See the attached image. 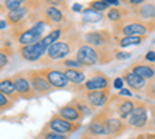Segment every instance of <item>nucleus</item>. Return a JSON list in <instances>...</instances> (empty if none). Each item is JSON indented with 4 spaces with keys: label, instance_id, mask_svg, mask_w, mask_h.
Wrapping results in <instances>:
<instances>
[{
    "label": "nucleus",
    "instance_id": "nucleus-46",
    "mask_svg": "<svg viewBox=\"0 0 155 139\" xmlns=\"http://www.w3.org/2000/svg\"><path fill=\"white\" fill-rule=\"evenodd\" d=\"M81 139H96L95 136H84V137H81Z\"/></svg>",
    "mask_w": 155,
    "mask_h": 139
},
{
    "label": "nucleus",
    "instance_id": "nucleus-22",
    "mask_svg": "<svg viewBox=\"0 0 155 139\" xmlns=\"http://www.w3.org/2000/svg\"><path fill=\"white\" fill-rule=\"evenodd\" d=\"M135 102L130 99H127V100H121V102L118 104V115H120V119H129V116L132 115V111L135 110Z\"/></svg>",
    "mask_w": 155,
    "mask_h": 139
},
{
    "label": "nucleus",
    "instance_id": "nucleus-18",
    "mask_svg": "<svg viewBox=\"0 0 155 139\" xmlns=\"http://www.w3.org/2000/svg\"><path fill=\"white\" fill-rule=\"evenodd\" d=\"M16 40H17V43L20 46H27V45L39 42L41 39H39V37L31 31V28H28V30H22L19 34H16Z\"/></svg>",
    "mask_w": 155,
    "mask_h": 139
},
{
    "label": "nucleus",
    "instance_id": "nucleus-24",
    "mask_svg": "<svg viewBox=\"0 0 155 139\" xmlns=\"http://www.w3.org/2000/svg\"><path fill=\"white\" fill-rule=\"evenodd\" d=\"M137 12L141 19H153L155 17V5L153 3H143L137 9Z\"/></svg>",
    "mask_w": 155,
    "mask_h": 139
},
{
    "label": "nucleus",
    "instance_id": "nucleus-21",
    "mask_svg": "<svg viewBox=\"0 0 155 139\" xmlns=\"http://www.w3.org/2000/svg\"><path fill=\"white\" fill-rule=\"evenodd\" d=\"M106 121V125H107V130H109V134L112 136H116V134H121L126 128V125L121 119L118 118H107L104 119Z\"/></svg>",
    "mask_w": 155,
    "mask_h": 139
},
{
    "label": "nucleus",
    "instance_id": "nucleus-30",
    "mask_svg": "<svg viewBox=\"0 0 155 139\" xmlns=\"http://www.w3.org/2000/svg\"><path fill=\"white\" fill-rule=\"evenodd\" d=\"M12 105H14V100H11L9 97H6L5 94L0 93V113H2V111H6V110H9Z\"/></svg>",
    "mask_w": 155,
    "mask_h": 139
},
{
    "label": "nucleus",
    "instance_id": "nucleus-35",
    "mask_svg": "<svg viewBox=\"0 0 155 139\" xmlns=\"http://www.w3.org/2000/svg\"><path fill=\"white\" fill-rule=\"evenodd\" d=\"M74 107H76V110L81 113V116H88V115H92V110H90L88 107H85L84 104H81V102H74Z\"/></svg>",
    "mask_w": 155,
    "mask_h": 139
},
{
    "label": "nucleus",
    "instance_id": "nucleus-48",
    "mask_svg": "<svg viewBox=\"0 0 155 139\" xmlns=\"http://www.w3.org/2000/svg\"><path fill=\"white\" fill-rule=\"evenodd\" d=\"M152 94H153V96H155V87H153V90H152Z\"/></svg>",
    "mask_w": 155,
    "mask_h": 139
},
{
    "label": "nucleus",
    "instance_id": "nucleus-38",
    "mask_svg": "<svg viewBox=\"0 0 155 139\" xmlns=\"http://www.w3.org/2000/svg\"><path fill=\"white\" fill-rule=\"evenodd\" d=\"M144 59L147 62H155V51H147V54L144 56Z\"/></svg>",
    "mask_w": 155,
    "mask_h": 139
},
{
    "label": "nucleus",
    "instance_id": "nucleus-2",
    "mask_svg": "<svg viewBox=\"0 0 155 139\" xmlns=\"http://www.w3.org/2000/svg\"><path fill=\"white\" fill-rule=\"evenodd\" d=\"M76 60L79 62L82 67H90V65H96L99 62V53L98 49L90 46V45H81L76 51Z\"/></svg>",
    "mask_w": 155,
    "mask_h": 139
},
{
    "label": "nucleus",
    "instance_id": "nucleus-1",
    "mask_svg": "<svg viewBox=\"0 0 155 139\" xmlns=\"http://www.w3.org/2000/svg\"><path fill=\"white\" fill-rule=\"evenodd\" d=\"M78 128H79V124L68 122V121H65V119L59 118L58 115L51 118V119L48 121V124H47V127H45V130L54 131V133H59V134H70V133L76 131Z\"/></svg>",
    "mask_w": 155,
    "mask_h": 139
},
{
    "label": "nucleus",
    "instance_id": "nucleus-47",
    "mask_svg": "<svg viewBox=\"0 0 155 139\" xmlns=\"http://www.w3.org/2000/svg\"><path fill=\"white\" fill-rule=\"evenodd\" d=\"M3 11V2H0V12Z\"/></svg>",
    "mask_w": 155,
    "mask_h": 139
},
{
    "label": "nucleus",
    "instance_id": "nucleus-5",
    "mask_svg": "<svg viewBox=\"0 0 155 139\" xmlns=\"http://www.w3.org/2000/svg\"><path fill=\"white\" fill-rule=\"evenodd\" d=\"M28 81L31 84V88H33V91H34L36 96L47 94V93L51 91V85L47 82V79L41 74V71H39V70L28 71Z\"/></svg>",
    "mask_w": 155,
    "mask_h": 139
},
{
    "label": "nucleus",
    "instance_id": "nucleus-31",
    "mask_svg": "<svg viewBox=\"0 0 155 139\" xmlns=\"http://www.w3.org/2000/svg\"><path fill=\"white\" fill-rule=\"evenodd\" d=\"M109 6L110 5L107 3V0H98V2H92V3H90V8H92L93 11H98V12L109 9Z\"/></svg>",
    "mask_w": 155,
    "mask_h": 139
},
{
    "label": "nucleus",
    "instance_id": "nucleus-12",
    "mask_svg": "<svg viewBox=\"0 0 155 139\" xmlns=\"http://www.w3.org/2000/svg\"><path fill=\"white\" fill-rule=\"evenodd\" d=\"M84 40L87 42V45L90 46H102V45H106L107 40H109V34L106 31H93V33H87L84 36Z\"/></svg>",
    "mask_w": 155,
    "mask_h": 139
},
{
    "label": "nucleus",
    "instance_id": "nucleus-7",
    "mask_svg": "<svg viewBox=\"0 0 155 139\" xmlns=\"http://www.w3.org/2000/svg\"><path fill=\"white\" fill-rule=\"evenodd\" d=\"M147 121H149L147 108H146V105L140 104V105L135 107V110L132 111V115L129 116L127 124L130 125V127H134V128H143L144 125L147 124Z\"/></svg>",
    "mask_w": 155,
    "mask_h": 139
},
{
    "label": "nucleus",
    "instance_id": "nucleus-39",
    "mask_svg": "<svg viewBox=\"0 0 155 139\" xmlns=\"http://www.w3.org/2000/svg\"><path fill=\"white\" fill-rule=\"evenodd\" d=\"M120 96H127L129 99H130V97H132V91H130V90H126V88H123V90L120 91Z\"/></svg>",
    "mask_w": 155,
    "mask_h": 139
},
{
    "label": "nucleus",
    "instance_id": "nucleus-15",
    "mask_svg": "<svg viewBox=\"0 0 155 139\" xmlns=\"http://www.w3.org/2000/svg\"><path fill=\"white\" fill-rule=\"evenodd\" d=\"M58 116L62 118V119H65V121H68V122H78V121L82 119L81 113L76 110L74 104L73 105H64V107H61L59 111H58Z\"/></svg>",
    "mask_w": 155,
    "mask_h": 139
},
{
    "label": "nucleus",
    "instance_id": "nucleus-33",
    "mask_svg": "<svg viewBox=\"0 0 155 139\" xmlns=\"http://www.w3.org/2000/svg\"><path fill=\"white\" fill-rule=\"evenodd\" d=\"M39 139H68V137L65 134H59V133H54V131L45 130V131H42V134H41Z\"/></svg>",
    "mask_w": 155,
    "mask_h": 139
},
{
    "label": "nucleus",
    "instance_id": "nucleus-19",
    "mask_svg": "<svg viewBox=\"0 0 155 139\" xmlns=\"http://www.w3.org/2000/svg\"><path fill=\"white\" fill-rule=\"evenodd\" d=\"M130 71L135 73L137 76H140V77L144 79V81H149V79L155 77V68L150 67V65H146V64H137V65L132 67Z\"/></svg>",
    "mask_w": 155,
    "mask_h": 139
},
{
    "label": "nucleus",
    "instance_id": "nucleus-9",
    "mask_svg": "<svg viewBox=\"0 0 155 139\" xmlns=\"http://www.w3.org/2000/svg\"><path fill=\"white\" fill-rule=\"evenodd\" d=\"M84 88L87 91H102V90H109V77L106 74H95L93 77H90L85 81Z\"/></svg>",
    "mask_w": 155,
    "mask_h": 139
},
{
    "label": "nucleus",
    "instance_id": "nucleus-25",
    "mask_svg": "<svg viewBox=\"0 0 155 139\" xmlns=\"http://www.w3.org/2000/svg\"><path fill=\"white\" fill-rule=\"evenodd\" d=\"M61 34H62V30H53V31H50L48 34H45L44 36V39L41 40L42 43H44V46L45 48H50L53 43H56L58 42V39H61Z\"/></svg>",
    "mask_w": 155,
    "mask_h": 139
},
{
    "label": "nucleus",
    "instance_id": "nucleus-8",
    "mask_svg": "<svg viewBox=\"0 0 155 139\" xmlns=\"http://www.w3.org/2000/svg\"><path fill=\"white\" fill-rule=\"evenodd\" d=\"M71 51V46L68 42H62L58 40L56 43H53L50 48H47V57L50 60H58V59H64L67 57Z\"/></svg>",
    "mask_w": 155,
    "mask_h": 139
},
{
    "label": "nucleus",
    "instance_id": "nucleus-27",
    "mask_svg": "<svg viewBox=\"0 0 155 139\" xmlns=\"http://www.w3.org/2000/svg\"><path fill=\"white\" fill-rule=\"evenodd\" d=\"M143 42V37H132V36H126V37H121L118 40V45L121 48H127V46H134V45H140Z\"/></svg>",
    "mask_w": 155,
    "mask_h": 139
},
{
    "label": "nucleus",
    "instance_id": "nucleus-3",
    "mask_svg": "<svg viewBox=\"0 0 155 139\" xmlns=\"http://www.w3.org/2000/svg\"><path fill=\"white\" fill-rule=\"evenodd\" d=\"M45 53H47V48L44 46V43L41 40L36 42V43H31V45H27V46H19L20 57L27 62H36Z\"/></svg>",
    "mask_w": 155,
    "mask_h": 139
},
{
    "label": "nucleus",
    "instance_id": "nucleus-4",
    "mask_svg": "<svg viewBox=\"0 0 155 139\" xmlns=\"http://www.w3.org/2000/svg\"><path fill=\"white\" fill-rule=\"evenodd\" d=\"M41 74L47 79V82L51 85V88H65L68 87V81L65 77L64 71L56 70V68H42L39 70Z\"/></svg>",
    "mask_w": 155,
    "mask_h": 139
},
{
    "label": "nucleus",
    "instance_id": "nucleus-6",
    "mask_svg": "<svg viewBox=\"0 0 155 139\" xmlns=\"http://www.w3.org/2000/svg\"><path fill=\"white\" fill-rule=\"evenodd\" d=\"M12 82H14V87H16V91H17V96L22 97V99H31L34 97V91L31 88V84L28 81V77H25V76L20 73H17L14 77H12Z\"/></svg>",
    "mask_w": 155,
    "mask_h": 139
},
{
    "label": "nucleus",
    "instance_id": "nucleus-11",
    "mask_svg": "<svg viewBox=\"0 0 155 139\" xmlns=\"http://www.w3.org/2000/svg\"><path fill=\"white\" fill-rule=\"evenodd\" d=\"M123 81H124V84H126L129 88L137 90V91H141V90H144V88H146V81L141 79L140 76H137L135 73H132L130 70L126 71V73L123 74Z\"/></svg>",
    "mask_w": 155,
    "mask_h": 139
},
{
    "label": "nucleus",
    "instance_id": "nucleus-28",
    "mask_svg": "<svg viewBox=\"0 0 155 139\" xmlns=\"http://www.w3.org/2000/svg\"><path fill=\"white\" fill-rule=\"evenodd\" d=\"M47 27H48V23L45 22V20H39V22H36L33 27H31V31L39 37V39H44V33H45V30H47Z\"/></svg>",
    "mask_w": 155,
    "mask_h": 139
},
{
    "label": "nucleus",
    "instance_id": "nucleus-43",
    "mask_svg": "<svg viewBox=\"0 0 155 139\" xmlns=\"http://www.w3.org/2000/svg\"><path fill=\"white\" fill-rule=\"evenodd\" d=\"M109 5H113V6H120V2L118 0H107Z\"/></svg>",
    "mask_w": 155,
    "mask_h": 139
},
{
    "label": "nucleus",
    "instance_id": "nucleus-45",
    "mask_svg": "<svg viewBox=\"0 0 155 139\" xmlns=\"http://www.w3.org/2000/svg\"><path fill=\"white\" fill-rule=\"evenodd\" d=\"M152 127L155 128V108L152 110Z\"/></svg>",
    "mask_w": 155,
    "mask_h": 139
},
{
    "label": "nucleus",
    "instance_id": "nucleus-13",
    "mask_svg": "<svg viewBox=\"0 0 155 139\" xmlns=\"http://www.w3.org/2000/svg\"><path fill=\"white\" fill-rule=\"evenodd\" d=\"M87 100L92 107H102L109 100V90L102 91H87Z\"/></svg>",
    "mask_w": 155,
    "mask_h": 139
},
{
    "label": "nucleus",
    "instance_id": "nucleus-20",
    "mask_svg": "<svg viewBox=\"0 0 155 139\" xmlns=\"http://www.w3.org/2000/svg\"><path fill=\"white\" fill-rule=\"evenodd\" d=\"M28 14V6H22L20 9H16V11H11L6 14V23L8 25H20L23 22V19L27 17Z\"/></svg>",
    "mask_w": 155,
    "mask_h": 139
},
{
    "label": "nucleus",
    "instance_id": "nucleus-44",
    "mask_svg": "<svg viewBox=\"0 0 155 139\" xmlns=\"http://www.w3.org/2000/svg\"><path fill=\"white\" fill-rule=\"evenodd\" d=\"M135 139H153L152 136H144V134H140V136H137Z\"/></svg>",
    "mask_w": 155,
    "mask_h": 139
},
{
    "label": "nucleus",
    "instance_id": "nucleus-26",
    "mask_svg": "<svg viewBox=\"0 0 155 139\" xmlns=\"http://www.w3.org/2000/svg\"><path fill=\"white\" fill-rule=\"evenodd\" d=\"M102 19V14L98 11H93L92 8H87L82 11V20L84 22H88V23H95V22H99Z\"/></svg>",
    "mask_w": 155,
    "mask_h": 139
},
{
    "label": "nucleus",
    "instance_id": "nucleus-49",
    "mask_svg": "<svg viewBox=\"0 0 155 139\" xmlns=\"http://www.w3.org/2000/svg\"><path fill=\"white\" fill-rule=\"evenodd\" d=\"M0 70H2V68H0Z\"/></svg>",
    "mask_w": 155,
    "mask_h": 139
},
{
    "label": "nucleus",
    "instance_id": "nucleus-17",
    "mask_svg": "<svg viewBox=\"0 0 155 139\" xmlns=\"http://www.w3.org/2000/svg\"><path fill=\"white\" fill-rule=\"evenodd\" d=\"M0 93L5 94L6 97H9L11 100H14V102L19 99L17 91H16V87H14V82H12V77L0 79Z\"/></svg>",
    "mask_w": 155,
    "mask_h": 139
},
{
    "label": "nucleus",
    "instance_id": "nucleus-41",
    "mask_svg": "<svg viewBox=\"0 0 155 139\" xmlns=\"http://www.w3.org/2000/svg\"><path fill=\"white\" fill-rule=\"evenodd\" d=\"M71 9H73V11H76V12H79V11H82V5L76 3V5H73V6H71Z\"/></svg>",
    "mask_w": 155,
    "mask_h": 139
},
{
    "label": "nucleus",
    "instance_id": "nucleus-37",
    "mask_svg": "<svg viewBox=\"0 0 155 139\" xmlns=\"http://www.w3.org/2000/svg\"><path fill=\"white\" fill-rule=\"evenodd\" d=\"M123 85H124V81H123V77H116L115 81H113V87L116 88V90H123Z\"/></svg>",
    "mask_w": 155,
    "mask_h": 139
},
{
    "label": "nucleus",
    "instance_id": "nucleus-23",
    "mask_svg": "<svg viewBox=\"0 0 155 139\" xmlns=\"http://www.w3.org/2000/svg\"><path fill=\"white\" fill-rule=\"evenodd\" d=\"M64 74H65V77H67L68 82L76 84V85L85 84V81H87L85 74L81 70H65V71H64Z\"/></svg>",
    "mask_w": 155,
    "mask_h": 139
},
{
    "label": "nucleus",
    "instance_id": "nucleus-40",
    "mask_svg": "<svg viewBox=\"0 0 155 139\" xmlns=\"http://www.w3.org/2000/svg\"><path fill=\"white\" fill-rule=\"evenodd\" d=\"M130 53H116V59H129Z\"/></svg>",
    "mask_w": 155,
    "mask_h": 139
},
{
    "label": "nucleus",
    "instance_id": "nucleus-14",
    "mask_svg": "<svg viewBox=\"0 0 155 139\" xmlns=\"http://www.w3.org/2000/svg\"><path fill=\"white\" fill-rule=\"evenodd\" d=\"M88 133L92 136H107L109 130H107V125L106 121L102 119V116H98L96 119H93L92 122L88 124Z\"/></svg>",
    "mask_w": 155,
    "mask_h": 139
},
{
    "label": "nucleus",
    "instance_id": "nucleus-34",
    "mask_svg": "<svg viewBox=\"0 0 155 139\" xmlns=\"http://www.w3.org/2000/svg\"><path fill=\"white\" fill-rule=\"evenodd\" d=\"M62 65L65 67V70H81L82 65L79 64L78 60H73V59H65L62 62Z\"/></svg>",
    "mask_w": 155,
    "mask_h": 139
},
{
    "label": "nucleus",
    "instance_id": "nucleus-42",
    "mask_svg": "<svg viewBox=\"0 0 155 139\" xmlns=\"http://www.w3.org/2000/svg\"><path fill=\"white\" fill-rule=\"evenodd\" d=\"M8 27V23H6V20H3V19H0V30H5Z\"/></svg>",
    "mask_w": 155,
    "mask_h": 139
},
{
    "label": "nucleus",
    "instance_id": "nucleus-29",
    "mask_svg": "<svg viewBox=\"0 0 155 139\" xmlns=\"http://www.w3.org/2000/svg\"><path fill=\"white\" fill-rule=\"evenodd\" d=\"M22 6H23V2H20V0H6V2H3V9H6L8 12L20 9Z\"/></svg>",
    "mask_w": 155,
    "mask_h": 139
},
{
    "label": "nucleus",
    "instance_id": "nucleus-36",
    "mask_svg": "<svg viewBox=\"0 0 155 139\" xmlns=\"http://www.w3.org/2000/svg\"><path fill=\"white\" fill-rule=\"evenodd\" d=\"M8 62H9V57L6 56V53L5 51H0V68L8 65Z\"/></svg>",
    "mask_w": 155,
    "mask_h": 139
},
{
    "label": "nucleus",
    "instance_id": "nucleus-16",
    "mask_svg": "<svg viewBox=\"0 0 155 139\" xmlns=\"http://www.w3.org/2000/svg\"><path fill=\"white\" fill-rule=\"evenodd\" d=\"M44 17H45V22L48 25H58V23H61L64 20V12L58 6L48 5L44 11Z\"/></svg>",
    "mask_w": 155,
    "mask_h": 139
},
{
    "label": "nucleus",
    "instance_id": "nucleus-32",
    "mask_svg": "<svg viewBox=\"0 0 155 139\" xmlns=\"http://www.w3.org/2000/svg\"><path fill=\"white\" fill-rule=\"evenodd\" d=\"M107 17H109V20H112V22H120V20L123 19V12H121L120 8H110Z\"/></svg>",
    "mask_w": 155,
    "mask_h": 139
},
{
    "label": "nucleus",
    "instance_id": "nucleus-10",
    "mask_svg": "<svg viewBox=\"0 0 155 139\" xmlns=\"http://www.w3.org/2000/svg\"><path fill=\"white\" fill-rule=\"evenodd\" d=\"M147 27L141 22H132V23H127L124 27H121V33L126 36H132V37H144L147 34Z\"/></svg>",
    "mask_w": 155,
    "mask_h": 139
}]
</instances>
